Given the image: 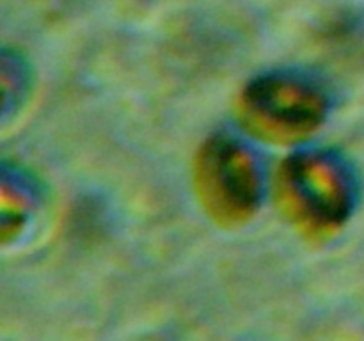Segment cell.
Listing matches in <instances>:
<instances>
[{
    "instance_id": "6da1fadb",
    "label": "cell",
    "mask_w": 364,
    "mask_h": 341,
    "mask_svg": "<svg viewBox=\"0 0 364 341\" xmlns=\"http://www.w3.org/2000/svg\"><path fill=\"white\" fill-rule=\"evenodd\" d=\"M274 199L302 238L326 242L347 222L354 206V187L336 158L323 153H301L277 167Z\"/></svg>"
},
{
    "instance_id": "7a4b0ae2",
    "label": "cell",
    "mask_w": 364,
    "mask_h": 341,
    "mask_svg": "<svg viewBox=\"0 0 364 341\" xmlns=\"http://www.w3.org/2000/svg\"><path fill=\"white\" fill-rule=\"evenodd\" d=\"M326 96L291 77H262L245 85L237 116L252 137L269 144H295L311 137L326 119Z\"/></svg>"
},
{
    "instance_id": "3957f363",
    "label": "cell",
    "mask_w": 364,
    "mask_h": 341,
    "mask_svg": "<svg viewBox=\"0 0 364 341\" xmlns=\"http://www.w3.org/2000/svg\"><path fill=\"white\" fill-rule=\"evenodd\" d=\"M196 197L212 222L238 227L252 219L262 183L251 153L228 137L208 139L192 163Z\"/></svg>"
},
{
    "instance_id": "277c9868",
    "label": "cell",
    "mask_w": 364,
    "mask_h": 341,
    "mask_svg": "<svg viewBox=\"0 0 364 341\" xmlns=\"http://www.w3.org/2000/svg\"><path fill=\"white\" fill-rule=\"evenodd\" d=\"M27 219V201L18 187L7 181L2 185V240L4 244L14 238Z\"/></svg>"
}]
</instances>
